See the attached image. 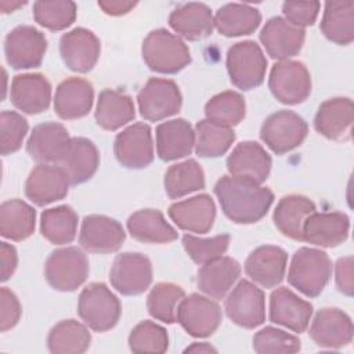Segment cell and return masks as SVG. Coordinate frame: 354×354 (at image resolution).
I'll use <instances>...</instances> for the list:
<instances>
[{
	"instance_id": "22",
	"label": "cell",
	"mask_w": 354,
	"mask_h": 354,
	"mask_svg": "<svg viewBox=\"0 0 354 354\" xmlns=\"http://www.w3.org/2000/svg\"><path fill=\"white\" fill-rule=\"evenodd\" d=\"M288 254L279 246L266 245L254 249L245 261L246 275L263 288H275L285 277Z\"/></svg>"
},
{
	"instance_id": "39",
	"label": "cell",
	"mask_w": 354,
	"mask_h": 354,
	"mask_svg": "<svg viewBox=\"0 0 354 354\" xmlns=\"http://www.w3.org/2000/svg\"><path fill=\"white\" fill-rule=\"evenodd\" d=\"M90 343L87 326L75 319L55 324L47 336V347L53 354H82L88 350Z\"/></svg>"
},
{
	"instance_id": "53",
	"label": "cell",
	"mask_w": 354,
	"mask_h": 354,
	"mask_svg": "<svg viewBox=\"0 0 354 354\" xmlns=\"http://www.w3.org/2000/svg\"><path fill=\"white\" fill-rule=\"evenodd\" d=\"M0 263H1V282H6L10 279V277L14 274L17 264H18V256L17 250L12 245L7 242H0Z\"/></svg>"
},
{
	"instance_id": "34",
	"label": "cell",
	"mask_w": 354,
	"mask_h": 354,
	"mask_svg": "<svg viewBox=\"0 0 354 354\" xmlns=\"http://www.w3.org/2000/svg\"><path fill=\"white\" fill-rule=\"evenodd\" d=\"M315 212V205L311 199L303 195H286L279 199L274 210V224L282 232V235L303 241L301 228L303 223L311 213Z\"/></svg>"
},
{
	"instance_id": "15",
	"label": "cell",
	"mask_w": 354,
	"mask_h": 354,
	"mask_svg": "<svg viewBox=\"0 0 354 354\" xmlns=\"http://www.w3.org/2000/svg\"><path fill=\"white\" fill-rule=\"evenodd\" d=\"M126 232L119 221L102 214L86 216L79 234L80 246L88 253H112L122 248Z\"/></svg>"
},
{
	"instance_id": "37",
	"label": "cell",
	"mask_w": 354,
	"mask_h": 354,
	"mask_svg": "<svg viewBox=\"0 0 354 354\" xmlns=\"http://www.w3.org/2000/svg\"><path fill=\"white\" fill-rule=\"evenodd\" d=\"M319 28L328 40L340 46L350 44L354 40V1L325 3Z\"/></svg>"
},
{
	"instance_id": "36",
	"label": "cell",
	"mask_w": 354,
	"mask_h": 354,
	"mask_svg": "<svg viewBox=\"0 0 354 354\" xmlns=\"http://www.w3.org/2000/svg\"><path fill=\"white\" fill-rule=\"evenodd\" d=\"M261 22V14L249 4L228 3L220 7L214 17V25L223 36L236 37L253 33Z\"/></svg>"
},
{
	"instance_id": "10",
	"label": "cell",
	"mask_w": 354,
	"mask_h": 354,
	"mask_svg": "<svg viewBox=\"0 0 354 354\" xmlns=\"http://www.w3.org/2000/svg\"><path fill=\"white\" fill-rule=\"evenodd\" d=\"M140 113L149 122L176 115L181 109L183 97L178 86L170 79L151 77L137 95Z\"/></svg>"
},
{
	"instance_id": "18",
	"label": "cell",
	"mask_w": 354,
	"mask_h": 354,
	"mask_svg": "<svg viewBox=\"0 0 354 354\" xmlns=\"http://www.w3.org/2000/svg\"><path fill=\"white\" fill-rule=\"evenodd\" d=\"M353 321L339 308H321L310 326V336L322 348H340L353 340Z\"/></svg>"
},
{
	"instance_id": "23",
	"label": "cell",
	"mask_w": 354,
	"mask_h": 354,
	"mask_svg": "<svg viewBox=\"0 0 354 354\" xmlns=\"http://www.w3.org/2000/svg\"><path fill=\"white\" fill-rule=\"evenodd\" d=\"M354 120V105L347 97L324 101L314 118L315 130L329 140H348Z\"/></svg>"
},
{
	"instance_id": "3",
	"label": "cell",
	"mask_w": 354,
	"mask_h": 354,
	"mask_svg": "<svg viewBox=\"0 0 354 354\" xmlns=\"http://www.w3.org/2000/svg\"><path fill=\"white\" fill-rule=\"evenodd\" d=\"M141 53L147 66L159 73H177L191 62L188 46L166 29L149 32L142 41Z\"/></svg>"
},
{
	"instance_id": "43",
	"label": "cell",
	"mask_w": 354,
	"mask_h": 354,
	"mask_svg": "<svg viewBox=\"0 0 354 354\" xmlns=\"http://www.w3.org/2000/svg\"><path fill=\"white\" fill-rule=\"evenodd\" d=\"M205 115L209 122L220 126H236L246 115L245 98L236 91H223L212 97L205 105Z\"/></svg>"
},
{
	"instance_id": "47",
	"label": "cell",
	"mask_w": 354,
	"mask_h": 354,
	"mask_svg": "<svg viewBox=\"0 0 354 354\" xmlns=\"http://www.w3.org/2000/svg\"><path fill=\"white\" fill-rule=\"evenodd\" d=\"M300 347L297 336L274 326H266L253 336V350L259 354H292Z\"/></svg>"
},
{
	"instance_id": "56",
	"label": "cell",
	"mask_w": 354,
	"mask_h": 354,
	"mask_svg": "<svg viewBox=\"0 0 354 354\" xmlns=\"http://www.w3.org/2000/svg\"><path fill=\"white\" fill-rule=\"evenodd\" d=\"M25 4H26V1H11L10 3L7 0H3V1H0V8L3 12H12L14 10H17Z\"/></svg>"
},
{
	"instance_id": "30",
	"label": "cell",
	"mask_w": 354,
	"mask_h": 354,
	"mask_svg": "<svg viewBox=\"0 0 354 354\" xmlns=\"http://www.w3.org/2000/svg\"><path fill=\"white\" fill-rule=\"evenodd\" d=\"M194 145L195 131L185 119H171L156 127V151L165 162L185 158Z\"/></svg>"
},
{
	"instance_id": "5",
	"label": "cell",
	"mask_w": 354,
	"mask_h": 354,
	"mask_svg": "<svg viewBox=\"0 0 354 354\" xmlns=\"http://www.w3.org/2000/svg\"><path fill=\"white\" fill-rule=\"evenodd\" d=\"M88 271L87 256L76 246L54 250L44 264L47 283L61 292L76 290L87 279Z\"/></svg>"
},
{
	"instance_id": "41",
	"label": "cell",
	"mask_w": 354,
	"mask_h": 354,
	"mask_svg": "<svg viewBox=\"0 0 354 354\" xmlns=\"http://www.w3.org/2000/svg\"><path fill=\"white\" fill-rule=\"evenodd\" d=\"M165 191L169 198L178 199L205 188V173L195 159L176 163L165 173Z\"/></svg>"
},
{
	"instance_id": "52",
	"label": "cell",
	"mask_w": 354,
	"mask_h": 354,
	"mask_svg": "<svg viewBox=\"0 0 354 354\" xmlns=\"http://www.w3.org/2000/svg\"><path fill=\"white\" fill-rule=\"evenodd\" d=\"M335 279L337 289L346 295L353 296L354 290V282H353V257H342L337 260L335 267Z\"/></svg>"
},
{
	"instance_id": "1",
	"label": "cell",
	"mask_w": 354,
	"mask_h": 354,
	"mask_svg": "<svg viewBox=\"0 0 354 354\" xmlns=\"http://www.w3.org/2000/svg\"><path fill=\"white\" fill-rule=\"evenodd\" d=\"M214 194L224 214L236 224L257 223L274 202L270 188L234 176H223L214 185Z\"/></svg>"
},
{
	"instance_id": "24",
	"label": "cell",
	"mask_w": 354,
	"mask_h": 354,
	"mask_svg": "<svg viewBox=\"0 0 354 354\" xmlns=\"http://www.w3.org/2000/svg\"><path fill=\"white\" fill-rule=\"evenodd\" d=\"M271 166V156L254 141H243L238 144L227 159V169L231 176L246 178L257 184L267 180Z\"/></svg>"
},
{
	"instance_id": "44",
	"label": "cell",
	"mask_w": 354,
	"mask_h": 354,
	"mask_svg": "<svg viewBox=\"0 0 354 354\" xmlns=\"http://www.w3.org/2000/svg\"><path fill=\"white\" fill-rule=\"evenodd\" d=\"M184 297L185 293L181 286L171 282L156 283L147 297L148 313L158 321L173 324L176 322L177 307Z\"/></svg>"
},
{
	"instance_id": "25",
	"label": "cell",
	"mask_w": 354,
	"mask_h": 354,
	"mask_svg": "<svg viewBox=\"0 0 354 354\" xmlns=\"http://www.w3.org/2000/svg\"><path fill=\"white\" fill-rule=\"evenodd\" d=\"M313 306L288 288H278L270 296V319L293 332L301 333L308 328Z\"/></svg>"
},
{
	"instance_id": "38",
	"label": "cell",
	"mask_w": 354,
	"mask_h": 354,
	"mask_svg": "<svg viewBox=\"0 0 354 354\" xmlns=\"http://www.w3.org/2000/svg\"><path fill=\"white\" fill-rule=\"evenodd\" d=\"M36 212L21 199H10L0 206V234L3 238L19 242L35 231Z\"/></svg>"
},
{
	"instance_id": "46",
	"label": "cell",
	"mask_w": 354,
	"mask_h": 354,
	"mask_svg": "<svg viewBox=\"0 0 354 354\" xmlns=\"http://www.w3.org/2000/svg\"><path fill=\"white\" fill-rule=\"evenodd\" d=\"M129 347L133 353H165L169 347V336L163 326L142 321L129 335Z\"/></svg>"
},
{
	"instance_id": "29",
	"label": "cell",
	"mask_w": 354,
	"mask_h": 354,
	"mask_svg": "<svg viewBox=\"0 0 354 354\" xmlns=\"http://www.w3.org/2000/svg\"><path fill=\"white\" fill-rule=\"evenodd\" d=\"M241 275V266L232 257H218L202 264L196 274V286L216 300L223 299Z\"/></svg>"
},
{
	"instance_id": "28",
	"label": "cell",
	"mask_w": 354,
	"mask_h": 354,
	"mask_svg": "<svg viewBox=\"0 0 354 354\" xmlns=\"http://www.w3.org/2000/svg\"><path fill=\"white\" fill-rule=\"evenodd\" d=\"M93 84L82 77H69L58 84L54 95V111L64 120L86 116L93 106Z\"/></svg>"
},
{
	"instance_id": "4",
	"label": "cell",
	"mask_w": 354,
	"mask_h": 354,
	"mask_svg": "<svg viewBox=\"0 0 354 354\" xmlns=\"http://www.w3.org/2000/svg\"><path fill=\"white\" fill-rule=\"evenodd\" d=\"M77 314L84 324L95 332L112 329L122 314L119 299L102 282L87 285L77 301Z\"/></svg>"
},
{
	"instance_id": "7",
	"label": "cell",
	"mask_w": 354,
	"mask_h": 354,
	"mask_svg": "<svg viewBox=\"0 0 354 354\" xmlns=\"http://www.w3.org/2000/svg\"><path fill=\"white\" fill-rule=\"evenodd\" d=\"M268 87L279 102L286 105L301 104L311 93L310 72L300 61H279L270 72Z\"/></svg>"
},
{
	"instance_id": "27",
	"label": "cell",
	"mask_w": 354,
	"mask_h": 354,
	"mask_svg": "<svg viewBox=\"0 0 354 354\" xmlns=\"http://www.w3.org/2000/svg\"><path fill=\"white\" fill-rule=\"evenodd\" d=\"M169 216L174 224L188 232L206 234L213 227L216 206L210 195L201 194L169 207Z\"/></svg>"
},
{
	"instance_id": "11",
	"label": "cell",
	"mask_w": 354,
	"mask_h": 354,
	"mask_svg": "<svg viewBox=\"0 0 354 354\" xmlns=\"http://www.w3.org/2000/svg\"><path fill=\"white\" fill-rule=\"evenodd\" d=\"M224 308L234 324L254 329L266 321L264 292L250 281L242 279L227 296Z\"/></svg>"
},
{
	"instance_id": "26",
	"label": "cell",
	"mask_w": 354,
	"mask_h": 354,
	"mask_svg": "<svg viewBox=\"0 0 354 354\" xmlns=\"http://www.w3.org/2000/svg\"><path fill=\"white\" fill-rule=\"evenodd\" d=\"M10 100L17 109L25 113H41L50 106L51 84L40 73L17 75L11 83Z\"/></svg>"
},
{
	"instance_id": "55",
	"label": "cell",
	"mask_w": 354,
	"mask_h": 354,
	"mask_svg": "<svg viewBox=\"0 0 354 354\" xmlns=\"http://www.w3.org/2000/svg\"><path fill=\"white\" fill-rule=\"evenodd\" d=\"M184 353H217V350L209 343H192L184 350Z\"/></svg>"
},
{
	"instance_id": "35",
	"label": "cell",
	"mask_w": 354,
	"mask_h": 354,
	"mask_svg": "<svg viewBox=\"0 0 354 354\" xmlns=\"http://www.w3.org/2000/svg\"><path fill=\"white\" fill-rule=\"evenodd\" d=\"M134 116V102L129 94L112 88L100 93L95 108V120L98 126L113 131L131 122Z\"/></svg>"
},
{
	"instance_id": "2",
	"label": "cell",
	"mask_w": 354,
	"mask_h": 354,
	"mask_svg": "<svg viewBox=\"0 0 354 354\" xmlns=\"http://www.w3.org/2000/svg\"><path fill=\"white\" fill-rule=\"evenodd\" d=\"M332 274L329 256L319 249L300 248L295 252L289 271L288 282L307 297H317Z\"/></svg>"
},
{
	"instance_id": "50",
	"label": "cell",
	"mask_w": 354,
	"mask_h": 354,
	"mask_svg": "<svg viewBox=\"0 0 354 354\" xmlns=\"http://www.w3.org/2000/svg\"><path fill=\"white\" fill-rule=\"evenodd\" d=\"M321 4L318 1H285L282 12L285 19L295 26H310L315 22Z\"/></svg>"
},
{
	"instance_id": "9",
	"label": "cell",
	"mask_w": 354,
	"mask_h": 354,
	"mask_svg": "<svg viewBox=\"0 0 354 354\" xmlns=\"http://www.w3.org/2000/svg\"><path fill=\"white\" fill-rule=\"evenodd\" d=\"M47 50L44 33L30 25H21L8 32L4 40L7 62L14 69H30L41 65Z\"/></svg>"
},
{
	"instance_id": "54",
	"label": "cell",
	"mask_w": 354,
	"mask_h": 354,
	"mask_svg": "<svg viewBox=\"0 0 354 354\" xmlns=\"http://www.w3.org/2000/svg\"><path fill=\"white\" fill-rule=\"evenodd\" d=\"M137 6L136 1L126 0H101L98 1V7L108 15H124L130 12Z\"/></svg>"
},
{
	"instance_id": "45",
	"label": "cell",
	"mask_w": 354,
	"mask_h": 354,
	"mask_svg": "<svg viewBox=\"0 0 354 354\" xmlns=\"http://www.w3.org/2000/svg\"><path fill=\"white\" fill-rule=\"evenodd\" d=\"M77 7L71 0H40L33 4L35 21L50 30H62L76 19Z\"/></svg>"
},
{
	"instance_id": "48",
	"label": "cell",
	"mask_w": 354,
	"mask_h": 354,
	"mask_svg": "<svg viewBox=\"0 0 354 354\" xmlns=\"http://www.w3.org/2000/svg\"><path fill=\"white\" fill-rule=\"evenodd\" d=\"M183 246L196 264H205L221 257L227 252L230 246V235L223 234L213 238H198L185 234L183 236Z\"/></svg>"
},
{
	"instance_id": "19",
	"label": "cell",
	"mask_w": 354,
	"mask_h": 354,
	"mask_svg": "<svg viewBox=\"0 0 354 354\" xmlns=\"http://www.w3.org/2000/svg\"><path fill=\"white\" fill-rule=\"evenodd\" d=\"M306 39V30L295 26L285 18H270L260 32V41L267 54L279 61H285L301 50Z\"/></svg>"
},
{
	"instance_id": "17",
	"label": "cell",
	"mask_w": 354,
	"mask_h": 354,
	"mask_svg": "<svg viewBox=\"0 0 354 354\" xmlns=\"http://www.w3.org/2000/svg\"><path fill=\"white\" fill-rule=\"evenodd\" d=\"M101 44L98 37L86 28H75L62 35L59 53L64 64L73 72L91 71L100 57Z\"/></svg>"
},
{
	"instance_id": "49",
	"label": "cell",
	"mask_w": 354,
	"mask_h": 354,
	"mask_svg": "<svg viewBox=\"0 0 354 354\" xmlns=\"http://www.w3.org/2000/svg\"><path fill=\"white\" fill-rule=\"evenodd\" d=\"M28 133L26 119L14 111H3L0 113V138L1 155H10L18 151Z\"/></svg>"
},
{
	"instance_id": "12",
	"label": "cell",
	"mask_w": 354,
	"mask_h": 354,
	"mask_svg": "<svg viewBox=\"0 0 354 354\" xmlns=\"http://www.w3.org/2000/svg\"><path fill=\"white\" fill-rule=\"evenodd\" d=\"M221 308L209 297L192 293L184 297L178 307L176 321L194 337L213 335L221 324Z\"/></svg>"
},
{
	"instance_id": "21",
	"label": "cell",
	"mask_w": 354,
	"mask_h": 354,
	"mask_svg": "<svg viewBox=\"0 0 354 354\" xmlns=\"http://www.w3.org/2000/svg\"><path fill=\"white\" fill-rule=\"evenodd\" d=\"M350 231V218L342 212L311 213L303 223L301 238L304 242L322 248H335L343 243Z\"/></svg>"
},
{
	"instance_id": "42",
	"label": "cell",
	"mask_w": 354,
	"mask_h": 354,
	"mask_svg": "<svg viewBox=\"0 0 354 354\" xmlns=\"http://www.w3.org/2000/svg\"><path fill=\"white\" fill-rule=\"evenodd\" d=\"M235 141L231 127L220 126L207 119L199 120L195 127V152L201 158H218L224 155Z\"/></svg>"
},
{
	"instance_id": "8",
	"label": "cell",
	"mask_w": 354,
	"mask_h": 354,
	"mask_svg": "<svg viewBox=\"0 0 354 354\" xmlns=\"http://www.w3.org/2000/svg\"><path fill=\"white\" fill-rule=\"evenodd\" d=\"M306 120L292 111H278L270 115L260 129V138L277 155L297 148L307 137Z\"/></svg>"
},
{
	"instance_id": "6",
	"label": "cell",
	"mask_w": 354,
	"mask_h": 354,
	"mask_svg": "<svg viewBox=\"0 0 354 354\" xmlns=\"http://www.w3.org/2000/svg\"><path fill=\"white\" fill-rule=\"evenodd\" d=\"M227 71L230 80L241 90L260 86L267 71V59L260 46L252 40L235 43L227 53Z\"/></svg>"
},
{
	"instance_id": "31",
	"label": "cell",
	"mask_w": 354,
	"mask_h": 354,
	"mask_svg": "<svg viewBox=\"0 0 354 354\" xmlns=\"http://www.w3.org/2000/svg\"><path fill=\"white\" fill-rule=\"evenodd\" d=\"M72 185L90 180L98 169L100 153L93 141L84 137H72L68 149L58 163Z\"/></svg>"
},
{
	"instance_id": "40",
	"label": "cell",
	"mask_w": 354,
	"mask_h": 354,
	"mask_svg": "<svg viewBox=\"0 0 354 354\" xmlns=\"http://www.w3.org/2000/svg\"><path fill=\"white\" fill-rule=\"evenodd\" d=\"M40 232L50 243H71L77 232V214L68 205L47 209L40 216Z\"/></svg>"
},
{
	"instance_id": "51",
	"label": "cell",
	"mask_w": 354,
	"mask_h": 354,
	"mask_svg": "<svg viewBox=\"0 0 354 354\" xmlns=\"http://www.w3.org/2000/svg\"><path fill=\"white\" fill-rule=\"evenodd\" d=\"M0 330L7 332L14 328L22 314L18 297L8 288L0 289Z\"/></svg>"
},
{
	"instance_id": "20",
	"label": "cell",
	"mask_w": 354,
	"mask_h": 354,
	"mask_svg": "<svg viewBox=\"0 0 354 354\" xmlns=\"http://www.w3.org/2000/svg\"><path fill=\"white\" fill-rule=\"evenodd\" d=\"M69 142L68 130L61 123L44 122L33 127L26 142V151L37 163H59Z\"/></svg>"
},
{
	"instance_id": "14",
	"label": "cell",
	"mask_w": 354,
	"mask_h": 354,
	"mask_svg": "<svg viewBox=\"0 0 354 354\" xmlns=\"http://www.w3.org/2000/svg\"><path fill=\"white\" fill-rule=\"evenodd\" d=\"M113 151L118 162L127 169H144L153 160L151 127L147 123H134L115 138Z\"/></svg>"
},
{
	"instance_id": "16",
	"label": "cell",
	"mask_w": 354,
	"mask_h": 354,
	"mask_svg": "<svg viewBox=\"0 0 354 354\" xmlns=\"http://www.w3.org/2000/svg\"><path fill=\"white\" fill-rule=\"evenodd\" d=\"M69 178L61 166L39 163L25 183L26 198L37 206L64 199L69 191Z\"/></svg>"
},
{
	"instance_id": "33",
	"label": "cell",
	"mask_w": 354,
	"mask_h": 354,
	"mask_svg": "<svg viewBox=\"0 0 354 354\" xmlns=\"http://www.w3.org/2000/svg\"><path fill=\"white\" fill-rule=\"evenodd\" d=\"M130 235L144 243H169L177 239L178 232L166 221L162 212L142 209L127 218Z\"/></svg>"
},
{
	"instance_id": "32",
	"label": "cell",
	"mask_w": 354,
	"mask_h": 354,
	"mask_svg": "<svg viewBox=\"0 0 354 354\" xmlns=\"http://www.w3.org/2000/svg\"><path fill=\"white\" fill-rule=\"evenodd\" d=\"M169 25L181 37L195 41L212 35L214 18L206 4L187 3L171 11Z\"/></svg>"
},
{
	"instance_id": "13",
	"label": "cell",
	"mask_w": 354,
	"mask_h": 354,
	"mask_svg": "<svg viewBox=\"0 0 354 354\" xmlns=\"http://www.w3.org/2000/svg\"><path fill=\"white\" fill-rule=\"evenodd\" d=\"M111 285L124 296L145 292L152 282V264L149 259L137 252L120 253L115 257L111 272Z\"/></svg>"
}]
</instances>
